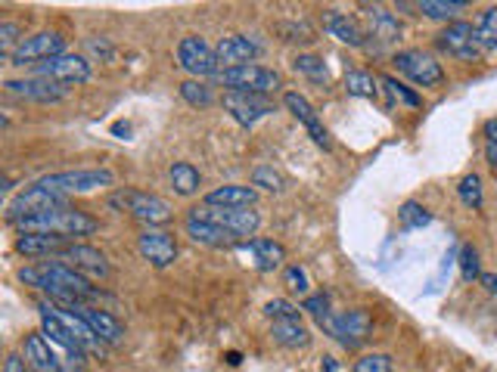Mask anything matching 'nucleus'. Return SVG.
<instances>
[{
    "label": "nucleus",
    "mask_w": 497,
    "mask_h": 372,
    "mask_svg": "<svg viewBox=\"0 0 497 372\" xmlns=\"http://www.w3.org/2000/svg\"><path fill=\"white\" fill-rule=\"evenodd\" d=\"M485 159L488 165L497 168V119L485 124Z\"/></svg>",
    "instance_id": "46"
},
{
    "label": "nucleus",
    "mask_w": 497,
    "mask_h": 372,
    "mask_svg": "<svg viewBox=\"0 0 497 372\" xmlns=\"http://www.w3.org/2000/svg\"><path fill=\"white\" fill-rule=\"evenodd\" d=\"M395 66L401 75H408L410 81L419 84V88H439L445 81V68L441 62L426 50H401L395 53Z\"/></svg>",
    "instance_id": "11"
},
{
    "label": "nucleus",
    "mask_w": 497,
    "mask_h": 372,
    "mask_svg": "<svg viewBox=\"0 0 497 372\" xmlns=\"http://www.w3.org/2000/svg\"><path fill=\"white\" fill-rule=\"evenodd\" d=\"M168 181H171L178 196H193L199 183H202V177H199V170L190 161H174L171 170H168Z\"/></svg>",
    "instance_id": "29"
},
{
    "label": "nucleus",
    "mask_w": 497,
    "mask_h": 372,
    "mask_svg": "<svg viewBox=\"0 0 497 372\" xmlns=\"http://www.w3.org/2000/svg\"><path fill=\"white\" fill-rule=\"evenodd\" d=\"M183 232H187V236L193 239L196 245H209V248H233V245L243 243L236 232L224 230V227H215V223L193 221V217H187V221H183Z\"/></svg>",
    "instance_id": "23"
},
{
    "label": "nucleus",
    "mask_w": 497,
    "mask_h": 372,
    "mask_svg": "<svg viewBox=\"0 0 497 372\" xmlns=\"http://www.w3.org/2000/svg\"><path fill=\"white\" fill-rule=\"evenodd\" d=\"M351 372H392V360L386 354H364L361 360H355Z\"/></svg>",
    "instance_id": "41"
},
{
    "label": "nucleus",
    "mask_w": 497,
    "mask_h": 372,
    "mask_svg": "<svg viewBox=\"0 0 497 372\" xmlns=\"http://www.w3.org/2000/svg\"><path fill=\"white\" fill-rule=\"evenodd\" d=\"M193 221H205V223H215V227H224L236 232L240 239H249L255 236L258 227H262V214L255 212V208H215V205H196L190 208V214Z\"/></svg>",
    "instance_id": "5"
},
{
    "label": "nucleus",
    "mask_w": 497,
    "mask_h": 372,
    "mask_svg": "<svg viewBox=\"0 0 497 372\" xmlns=\"http://www.w3.org/2000/svg\"><path fill=\"white\" fill-rule=\"evenodd\" d=\"M4 90L10 97L32 99V103H59L68 93V88H63V84L44 81V78H13V81L4 84Z\"/></svg>",
    "instance_id": "19"
},
{
    "label": "nucleus",
    "mask_w": 497,
    "mask_h": 372,
    "mask_svg": "<svg viewBox=\"0 0 497 372\" xmlns=\"http://www.w3.org/2000/svg\"><path fill=\"white\" fill-rule=\"evenodd\" d=\"M246 252L252 254V264H255L258 270H277L283 261H286V248H283L280 243H274V239H249Z\"/></svg>",
    "instance_id": "28"
},
{
    "label": "nucleus",
    "mask_w": 497,
    "mask_h": 372,
    "mask_svg": "<svg viewBox=\"0 0 497 372\" xmlns=\"http://www.w3.org/2000/svg\"><path fill=\"white\" fill-rule=\"evenodd\" d=\"M324 28L330 31V35L336 37V41H342V44H348V46H364V28L357 26L355 19H351L348 13H339V10H330L324 16Z\"/></svg>",
    "instance_id": "26"
},
{
    "label": "nucleus",
    "mask_w": 497,
    "mask_h": 372,
    "mask_svg": "<svg viewBox=\"0 0 497 372\" xmlns=\"http://www.w3.org/2000/svg\"><path fill=\"white\" fill-rule=\"evenodd\" d=\"M283 106H286L289 112H293V119H295V121H302V128L308 130L311 140H315L317 146H324V150H330L333 140H330V134H326V128H324V121H320L317 108L311 106L308 99L302 97V93H295V90L283 93Z\"/></svg>",
    "instance_id": "17"
},
{
    "label": "nucleus",
    "mask_w": 497,
    "mask_h": 372,
    "mask_svg": "<svg viewBox=\"0 0 497 372\" xmlns=\"http://www.w3.org/2000/svg\"><path fill=\"white\" fill-rule=\"evenodd\" d=\"M466 0H419L417 10L426 16V19H439V22H457L454 16L466 10Z\"/></svg>",
    "instance_id": "30"
},
{
    "label": "nucleus",
    "mask_w": 497,
    "mask_h": 372,
    "mask_svg": "<svg viewBox=\"0 0 497 372\" xmlns=\"http://www.w3.org/2000/svg\"><path fill=\"white\" fill-rule=\"evenodd\" d=\"M66 53V37L57 31H37V35L22 37V44L16 46V53L10 57V66H41L53 57H63Z\"/></svg>",
    "instance_id": "9"
},
{
    "label": "nucleus",
    "mask_w": 497,
    "mask_h": 372,
    "mask_svg": "<svg viewBox=\"0 0 497 372\" xmlns=\"http://www.w3.org/2000/svg\"><path fill=\"white\" fill-rule=\"evenodd\" d=\"M271 336L280 347H289V351H298V347H308L311 332L298 316L293 320H271Z\"/></svg>",
    "instance_id": "27"
},
{
    "label": "nucleus",
    "mask_w": 497,
    "mask_h": 372,
    "mask_svg": "<svg viewBox=\"0 0 497 372\" xmlns=\"http://www.w3.org/2000/svg\"><path fill=\"white\" fill-rule=\"evenodd\" d=\"M59 372H81V363H75V360H68L66 356V363H63V369Z\"/></svg>",
    "instance_id": "51"
},
{
    "label": "nucleus",
    "mask_w": 497,
    "mask_h": 372,
    "mask_svg": "<svg viewBox=\"0 0 497 372\" xmlns=\"http://www.w3.org/2000/svg\"><path fill=\"white\" fill-rule=\"evenodd\" d=\"M382 88H386L388 97L395 99V103H401V106H408V108H417L419 106V97L410 88H404L401 81H398L395 75H386L382 78Z\"/></svg>",
    "instance_id": "38"
},
{
    "label": "nucleus",
    "mask_w": 497,
    "mask_h": 372,
    "mask_svg": "<svg viewBox=\"0 0 497 372\" xmlns=\"http://www.w3.org/2000/svg\"><path fill=\"white\" fill-rule=\"evenodd\" d=\"M72 245L68 239L59 236H41V232H19L16 239V252L26 254V258H50V254H63L66 248Z\"/></svg>",
    "instance_id": "24"
},
{
    "label": "nucleus",
    "mask_w": 497,
    "mask_h": 372,
    "mask_svg": "<svg viewBox=\"0 0 497 372\" xmlns=\"http://www.w3.org/2000/svg\"><path fill=\"white\" fill-rule=\"evenodd\" d=\"M264 314L271 316V320H293V316H298V307L286 298H274L264 305Z\"/></svg>",
    "instance_id": "43"
},
{
    "label": "nucleus",
    "mask_w": 497,
    "mask_h": 372,
    "mask_svg": "<svg viewBox=\"0 0 497 372\" xmlns=\"http://www.w3.org/2000/svg\"><path fill=\"white\" fill-rule=\"evenodd\" d=\"M41 186H47L53 192H63V196H72V192H94L103 190V186L116 183V174L109 168H78V170H59V174H47L37 181Z\"/></svg>",
    "instance_id": "6"
},
{
    "label": "nucleus",
    "mask_w": 497,
    "mask_h": 372,
    "mask_svg": "<svg viewBox=\"0 0 497 372\" xmlns=\"http://www.w3.org/2000/svg\"><path fill=\"white\" fill-rule=\"evenodd\" d=\"M255 186H240V183H227L218 186L205 196V205H215V208H255Z\"/></svg>",
    "instance_id": "25"
},
{
    "label": "nucleus",
    "mask_w": 497,
    "mask_h": 372,
    "mask_svg": "<svg viewBox=\"0 0 497 372\" xmlns=\"http://www.w3.org/2000/svg\"><path fill=\"white\" fill-rule=\"evenodd\" d=\"M346 90L351 93V97H377V78H373L370 72H361V68H351V72L346 75Z\"/></svg>",
    "instance_id": "34"
},
{
    "label": "nucleus",
    "mask_w": 497,
    "mask_h": 372,
    "mask_svg": "<svg viewBox=\"0 0 497 372\" xmlns=\"http://www.w3.org/2000/svg\"><path fill=\"white\" fill-rule=\"evenodd\" d=\"M293 68L298 75L308 78V81H317V84L330 81V68H326V62L315 57V53H298V57L293 59Z\"/></svg>",
    "instance_id": "32"
},
{
    "label": "nucleus",
    "mask_w": 497,
    "mask_h": 372,
    "mask_svg": "<svg viewBox=\"0 0 497 372\" xmlns=\"http://www.w3.org/2000/svg\"><path fill=\"white\" fill-rule=\"evenodd\" d=\"M252 186H262V190H271V192H283L286 190V177H283L274 165H258L255 170H252Z\"/></svg>",
    "instance_id": "37"
},
{
    "label": "nucleus",
    "mask_w": 497,
    "mask_h": 372,
    "mask_svg": "<svg viewBox=\"0 0 497 372\" xmlns=\"http://www.w3.org/2000/svg\"><path fill=\"white\" fill-rule=\"evenodd\" d=\"M283 35H289L286 41H302V44H311L315 41V28L308 22H298V26H280Z\"/></svg>",
    "instance_id": "45"
},
{
    "label": "nucleus",
    "mask_w": 497,
    "mask_h": 372,
    "mask_svg": "<svg viewBox=\"0 0 497 372\" xmlns=\"http://www.w3.org/2000/svg\"><path fill=\"white\" fill-rule=\"evenodd\" d=\"M35 78L63 84V88H75V84L90 81V62L78 57V53H63V57H53L41 62V66H35Z\"/></svg>",
    "instance_id": "12"
},
{
    "label": "nucleus",
    "mask_w": 497,
    "mask_h": 372,
    "mask_svg": "<svg viewBox=\"0 0 497 372\" xmlns=\"http://www.w3.org/2000/svg\"><path fill=\"white\" fill-rule=\"evenodd\" d=\"M215 53H218V62L224 68L252 66L258 53H262V44H258L255 37H249V35H227V37H221V41H218Z\"/></svg>",
    "instance_id": "20"
},
{
    "label": "nucleus",
    "mask_w": 497,
    "mask_h": 372,
    "mask_svg": "<svg viewBox=\"0 0 497 372\" xmlns=\"http://www.w3.org/2000/svg\"><path fill=\"white\" fill-rule=\"evenodd\" d=\"M370 16V35L379 37L382 44H392L398 35H401V26H398V19L388 10H382V6H373V10H367Z\"/></svg>",
    "instance_id": "31"
},
{
    "label": "nucleus",
    "mask_w": 497,
    "mask_h": 372,
    "mask_svg": "<svg viewBox=\"0 0 497 372\" xmlns=\"http://www.w3.org/2000/svg\"><path fill=\"white\" fill-rule=\"evenodd\" d=\"M286 285L293 289L295 294H305L308 298V289H311V283H308V274H305V267H298V264H293V267H286Z\"/></svg>",
    "instance_id": "44"
},
{
    "label": "nucleus",
    "mask_w": 497,
    "mask_h": 372,
    "mask_svg": "<svg viewBox=\"0 0 497 372\" xmlns=\"http://www.w3.org/2000/svg\"><path fill=\"white\" fill-rule=\"evenodd\" d=\"M476 37L481 44V50H497V6H488L481 13L479 26H476Z\"/></svg>",
    "instance_id": "36"
},
{
    "label": "nucleus",
    "mask_w": 497,
    "mask_h": 372,
    "mask_svg": "<svg viewBox=\"0 0 497 372\" xmlns=\"http://www.w3.org/2000/svg\"><path fill=\"white\" fill-rule=\"evenodd\" d=\"M68 310H75V314H78L81 320L97 332L103 345L116 347V345H121V341H125V326H121L116 316L109 314V310H99L94 305H78V307H68Z\"/></svg>",
    "instance_id": "21"
},
{
    "label": "nucleus",
    "mask_w": 497,
    "mask_h": 372,
    "mask_svg": "<svg viewBox=\"0 0 497 372\" xmlns=\"http://www.w3.org/2000/svg\"><path fill=\"white\" fill-rule=\"evenodd\" d=\"M439 50L448 53V57H454V59H461V62H472L485 53L479 44V37H476V26H470V22H463V19H457V22H450L448 28H441Z\"/></svg>",
    "instance_id": "13"
},
{
    "label": "nucleus",
    "mask_w": 497,
    "mask_h": 372,
    "mask_svg": "<svg viewBox=\"0 0 497 372\" xmlns=\"http://www.w3.org/2000/svg\"><path fill=\"white\" fill-rule=\"evenodd\" d=\"M457 192H461L466 208H481V181L476 174H466L461 186H457Z\"/></svg>",
    "instance_id": "40"
},
{
    "label": "nucleus",
    "mask_w": 497,
    "mask_h": 372,
    "mask_svg": "<svg viewBox=\"0 0 497 372\" xmlns=\"http://www.w3.org/2000/svg\"><path fill=\"white\" fill-rule=\"evenodd\" d=\"M398 221H401L404 230H423L432 223V214L430 208H423L419 202H404L401 212H398Z\"/></svg>",
    "instance_id": "33"
},
{
    "label": "nucleus",
    "mask_w": 497,
    "mask_h": 372,
    "mask_svg": "<svg viewBox=\"0 0 497 372\" xmlns=\"http://www.w3.org/2000/svg\"><path fill=\"white\" fill-rule=\"evenodd\" d=\"M66 199L63 192H53L47 186L41 183H32L6 202V221L16 223L22 217H35V214H44V212H57V208H66Z\"/></svg>",
    "instance_id": "8"
},
{
    "label": "nucleus",
    "mask_w": 497,
    "mask_h": 372,
    "mask_svg": "<svg viewBox=\"0 0 497 372\" xmlns=\"http://www.w3.org/2000/svg\"><path fill=\"white\" fill-rule=\"evenodd\" d=\"M221 84H224L231 93H258V97H267L280 88V75L274 68H264L258 62L252 66H236V68H221Z\"/></svg>",
    "instance_id": "7"
},
{
    "label": "nucleus",
    "mask_w": 497,
    "mask_h": 372,
    "mask_svg": "<svg viewBox=\"0 0 497 372\" xmlns=\"http://www.w3.org/2000/svg\"><path fill=\"white\" fill-rule=\"evenodd\" d=\"M178 66L187 75H193L196 81H199V78L221 75V62H218L215 46H209L199 35H187L178 44Z\"/></svg>",
    "instance_id": "10"
},
{
    "label": "nucleus",
    "mask_w": 497,
    "mask_h": 372,
    "mask_svg": "<svg viewBox=\"0 0 497 372\" xmlns=\"http://www.w3.org/2000/svg\"><path fill=\"white\" fill-rule=\"evenodd\" d=\"M72 360V356H68ZM26 363L32 372H59L66 363V356H59L53 351V341L44 332H32L26 338Z\"/></svg>",
    "instance_id": "22"
},
{
    "label": "nucleus",
    "mask_w": 497,
    "mask_h": 372,
    "mask_svg": "<svg viewBox=\"0 0 497 372\" xmlns=\"http://www.w3.org/2000/svg\"><path fill=\"white\" fill-rule=\"evenodd\" d=\"M461 274H463L466 283H472V279L481 276V270H479V252L472 245H463L461 248Z\"/></svg>",
    "instance_id": "42"
},
{
    "label": "nucleus",
    "mask_w": 497,
    "mask_h": 372,
    "mask_svg": "<svg viewBox=\"0 0 497 372\" xmlns=\"http://www.w3.org/2000/svg\"><path fill=\"white\" fill-rule=\"evenodd\" d=\"M59 261L68 264L72 270H78V274L88 276V279H109V274H112L106 254L97 252L94 245H84V243H72L63 254H59Z\"/></svg>",
    "instance_id": "16"
},
{
    "label": "nucleus",
    "mask_w": 497,
    "mask_h": 372,
    "mask_svg": "<svg viewBox=\"0 0 497 372\" xmlns=\"http://www.w3.org/2000/svg\"><path fill=\"white\" fill-rule=\"evenodd\" d=\"M4 372H28V363L22 360L19 354H10V356H6V363H4Z\"/></svg>",
    "instance_id": "48"
},
{
    "label": "nucleus",
    "mask_w": 497,
    "mask_h": 372,
    "mask_svg": "<svg viewBox=\"0 0 497 372\" xmlns=\"http://www.w3.org/2000/svg\"><path fill=\"white\" fill-rule=\"evenodd\" d=\"M137 248H140L143 261H150L152 267L165 270L171 267L174 258H178V239L171 236L168 230H159V227H147L137 239Z\"/></svg>",
    "instance_id": "15"
},
{
    "label": "nucleus",
    "mask_w": 497,
    "mask_h": 372,
    "mask_svg": "<svg viewBox=\"0 0 497 372\" xmlns=\"http://www.w3.org/2000/svg\"><path fill=\"white\" fill-rule=\"evenodd\" d=\"M317 326L326 332L330 338L339 341L342 347L348 351H357L367 338H370V314L364 307H355V310H342V314H324L317 316Z\"/></svg>",
    "instance_id": "4"
},
{
    "label": "nucleus",
    "mask_w": 497,
    "mask_h": 372,
    "mask_svg": "<svg viewBox=\"0 0 497 372\" xmlns=\"http://www.w3.org/2000/svg\"><path fill=\"white\" fill-rule=\"evenodd\" d=\"M302 310H308V314L315 316H324L330 314V298H326V294H308V298L302 301Z\"/></svg>",
    "instance_id": "47"
},
{
    "label": "nucleus",
    "mask_w": 497,
    "mask_h": 372,
    "mask_svg": "<svg viewBox=\"0 0 497 372\" xmlns=\"http://www.w3.org/2000/svg\"><path fill=\"white\" fill-rule=\"evenodd\" d=\"M479 283L485 285L488 292H497V276H494V274H481V276H479Z\"/></svg>",
    "instance_id": "50"
},
{
    "label": "nucleus",
    "mask_w": 497,
    "mask_h": 372,
    "mask_svg": "<svg viewBox=\"0 0 497 372\" xmlns=\"http://www.w3.org/2000/svg\"><path fill=\"white\" fill-rule=\"evenodd\" d=\"M22 28L16 22H0V53H4V59H10L13 53H16V46L22 44Z\"/></svg>",
    "instance_id": "39"
},
{
    "label": "nucleus",
    "mask_w": 497,
    "mask_h": 372,
    "mask_svg": "<svg viewBox=\"0 0 497 372\" xmlns=\"http://www.w3.org/2000/svg\"><path fill=\"white\" fill-rule=\"evenodd\" d=\"M109 205L116 208V212H125L131 214L134 221L147 223V227H162V223L171 221V205L156 196V192H143V190H134V186H121L119 192H112L109 196Z\"/></svg>",
    "instance_id": "3"
},
{
    "label": "nucleus",
    "mask_w": 497,
    "mask_h": 372,
    "mask_svg": "<svg viewBox=\"0 0 497 372\" xmlns=\"http://www.w3.org/2000/svg\"><path fill=\"white\" fill-rule=\"evenodd\" d=\"M19 279L26 285L47 292L53 305L59 307H78V305H94L103 298V292L97 285H90L88 276H81L78 270H72L63 261H47V264H35V267H22Z\"/></svg>",
    "instance_id": "1"
},
{
    "label": "nucleus",
    "mask_w": 497,
    "mask_h": 372,
    "mask_svg": "<svg viewBox=\"0 0 497 372\" xmlns=\"http://www.w3.org/2000/svg\"><path fill=\"white\" fill-rule=\"evenodd\" d=\"M224 108L233 115V121H240L243 128H252L255 121H262L264 115L274 112V103L258 93H224Z\"/></svg>",
    "instance_id": "18"
},
{
    "label": "nucleus",
    "mask_w": 497,
    "mask_h": 372,
    "mask_svg": "<svg viewBox=\"0 0 497 372\" xmlns=\"http://www.w3.org/2000/svg\"><path fill=\"white\" fill-rule=\"evenodd\" d=\"M19 232H41V236H59V239H75V236H90L97 232L99 223L90 214L78 212V208H57V212H44L35 217H22L13 223Z\"/></svg>",
    "instance_id": "2"
},
{
    "label": "nucleus",
    "mask_w": 497,
    "mask_h": 372,
    "mask_svg": "<svg viewBox=\"0 0 497 372\" xmlns=\"http://www.w3.org/2000/svg\"><path fill=\"white\" fill-rule=\"evenodd\" d=\"M37 314H41V332L47 336L53 345L59 347L66 356H72L75 363H81L84 356H88V351H84V345L78 338H75V332L68 329V326L59 320L57 307H53V301H41L37 305Z\"/></svg>",
    "instance_id": "14"
},
{
    "label": "nucleus",
    "mask_w": 497,
    "mask_h": 372,
    "mask_svg": "<svg viewBox=\"0 0 497 372\" xmlns=\"http://www.w3.org/2000/svg\"><path fill=\"white\" fill-rule=\"evenodd\" d=\"M181 97L196 108H205V106L215 103V93H212V88L205 81H196V78H190V81L181 84Z\"/></svg>",
    "instance_id": "35"
},
{
    "label": "nucleus",
    "mask_w": 497,
    "mask_h": 372,
    "mask_svg": "<svg viewBox=\"0 0 497 372\" xmlns=\"http://www.w3.org/2000/svg\"><path fill=\"white\" fill-rule=\"evenodd\" d=\"M324 372H339V363L333 356H324Z\"/></svg>",
    "instance_id": "52"
},
{
    "label": "nucleus",
    "mask_w": 497,
    "mask_h": 372,
    "mask_svg": "<svg viewBox=\"0 0 497 372\" xmlns=\"http://www.w3.org/2000/svg\"><path fill=\"white\" fill-rule=\"evenodd\" d=\"M88 46H90V50H94V53H103V57H112V46L106 44V41H94V37H90Z\"/></svg>",
    "instance_id": "49"
}]
</instances>
